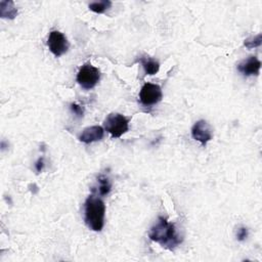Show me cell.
<instances>
[{
  "label": "cell",
  "instance_id": "7c38bea8",
  "mask_svg": "<svg viewBox=\"0 0 262 262\" xmlns=\"http://www.w3.org/2000/svg\"><path fill=\"white\" fill-rule=\"evenodd\" d=\"M97 193L99 195H106L112 189V183L105 175H99L97 177Z\"/></svg>",
  "mask_w": 262,
  "mask_h": 262
},
{
  "label": "cell",
  "instance_id": "52a82bcc",
  "mask_svg": "<svg viewBox=\"0 0 262 262\" xmlns=\"http://www.w3.org/2000/svg\"><path fill=\"white\" fill-rule=\"evenodd\" d=\"M191 136L205 146L212 139L213 130L207 121L199 120L191 128Z\"/></svg>",
  "mask_w": 262,
  "mask_h": 262
},
{
  "label": "cell",
  "instance_id": "2e32d148",
  "mask_svg": "<svg viewBox=\"0 0 262 262\" xmlns=\"http://www.w3.org/2000/svg\"><path fill=\"white\" fill-rule=\"evenodd\" d=\"M70 108L72 111V113H74L78 118H82L84 115V110L81 105L77 104V103H71L70 104Z\"/></svg>",
  "mask_w": 262,
  "mask_h": 262
},
{
  "label": "cell",
  "instance_id": "5b68a950",
  "mask_svg": "<svg viewBox=\"0 0 262 262\" xmlns=\"http://www.w3.org/2000/svg\"><path fill=\"white\" fill-rule=\"evenodd\" d=\"M47 46L50 50V52L55 55L56 57L61 56L64 54L70 47V43L66 36L56 30H53L49 33L48 40H47Z\"/></svg>",
  "mask_w": 262,
  "mask_h": 262
},
{
  "label": "cell",
  "instance_id": "6da1fadb",
  "mask_svg": "<svg viewBox=\"0 0 262 262\" xmlns=\"http://www.w3.org/2000/svg\"><path fill=\"white\" fill-rule=\"evenodd\" d=\"M148 237L170 251L174 250L182 242L174 223L169 222L162 216H159L158 221L150 227Z\"/></svg>",
  "mask_w": 262,
  "mask_h": 262
},
{
  "label": "cell",
  "instance_id": "7a4b0ae2",
  "mask_svg": "<svg viewBox=\"0 0 262 262\" xmlns=\"http://www.w3.org/2000/svg\"><path fill=\"white\" fill-rule=\"evenodd\" d=\"M105 205L97 195L90 194L85 201L84 220L89 229L100 231L104 226Z\"/></svg>",
  "mask_w": 262,
  "mask_h": 262
},
{
  "label": "cell",
  "instance_id": "8fae6325",
  "mask_svg": "<svg viewBox=\"0 0 262 262\" xmlns=\"http://www.w3.org/2000/svg\"><path fill=\"white\" fill-rule=\"evenodd\" d=\"M140 62L144 69V72L146 75H155L160 70V63L157 59L151 57H142L140 59Z\"/></svg>",
  "mask_w": 262,
  "mask_h": 262
},
{
  "label": "cell",
  "instance_id": "5bb4252c",
  "mask_svg": "<svg viewBox=\"0 0 262 262\" xmlns=\"http://www.w3.org/2000/svg\"><path fill=\"white\" fill-rule=\"evenodd\" d=\"M262 43V35L259 33L258 35L254 36V37H250L248 39L245 40L244 42V45L249 48V49H252V48H255V47H258L260 46Z\"/></svg>",
  "mask_w": 262,
  "mask_h": 262
},
{
  "label": "cell",
  "instance_id": "277c9868",
  "mask_svg": "<svg viewBox=\"0 0 262 262\" xmlns=\"http://www.w3.org/2000/svg\"><path fill=\"white\" fill-rule=\"evenodd\" d=\"M76 80L82 88L92 89L100 80V71L91 63H85L80 68Z\"/></svg>",
  "mask_w": 262,
  "mask_h": 262
},
{
  "label": "cell",
  "instance_id": "ba28073f",
  "mask_svg": "<svg viewBox=\"0 0 262 262\" xmlns=\"http://www.w3.org/2000/svg\"><path fill=\"white\" fill-rule=\"evenodd\" d=\"M261 69V61L254 55L241 61L237 64V71L244 76H257Z\"/></svg>",
  "mask_w": 262,
  "mask_h": 262
},
{
  "label": "cell",
  "instance_id": "e0dca14e",
  "mask_svg": "<svg viewBox=\"0 0 262 262\" xmlns=\"http://www.w3.org/2000/svg\"><path fill=\"white\" fill-rule=\"evenodd\" d=\"M35 168H36L37 173H39V172H41L43 170V168H44V158L43 157L39 158V160L36 162Z\"/></svg>",
  "mask_w": 262,
  "mask_h": 262
},
{
  "label": "cell",
  "instance_id": "9c48e42d",
  "mask_svg": "<svg viewBox=\"0 0 262 262\" xmlns=\"http://www.w3.org/2000/svg\"><path fill=\"white\" fill-rule=\"evenodd\" d=\"M104 136V129L101 126L94 125L83 129L79 135V140L83 143L89 144L95 141H99Z\"/></svg>",
  "mask_w": 262,
  "mask_h": 262
},
{
  "label": "cell",
  "instance_id": "9a60e30c",
  "mask_svg": "<svg viewBox=\"0 0 262 262\" xmlns=\"http://www.w3.org/2000/svg\"><path fill=\"white\" fill-rule=\"evenodd\" d=\"M235 235H236L237 241H239V242H243V241L247 239V237H248V235H249L248 228H247V227H245V226H241V227H238V228H237V230H236Z\"/></svg>",
  "mask_w": 262,
  "mask_h": 262
},
{
  "label": "cell",
  "instance_id": "3957f363",
  "mask_svg": "<svg viewBox=\"0 0 262 262\" xmlns=\"http://www.w3.org/2000/svg\"><path fill=\"white\" fill-rule=\"evenodd\" d=\"M104 130L113 138H119L129 130V119L119 113H112L103 121Z\"/></svg>",
  "mask_w": 262,
  "mask_h": 262
},
{
  "label": "cell",
  "instance_id": "4fadbf2b",
  "mask_svg": "<svg viewBox=\"0 0 262 262\" xmlns=\"http://www.w3.org/2000/svg\"><path fill=\"white\" fill-rule=\"evenodd\" d=\"M112 2L110 0H100V1H94L89 3L88 7L91 11L95 13H103L105 10L111 8Z\"/></svg>",
  "mask_w": 262,
  "mask_h": 262
},
{
  "label": "cell",
  "instance_id": "8992f818",
  "mask_svg": "<svg viewBox=\"0 0 262 262\" xmlns=\"http://www.w3.org/2000/svg\"><path fill=\"white\" fill-rule=\"evenodd\" d=\"M163 98L162 89L158 84L145 83L139 92L140 102L144 105H154Z\"/></svg>",
  "mask_w": 262,
  "mask_h": 262
},
{
  "label": "cell",
  "instance_id": "30bf717a",
  "mask_svg": "<svg viewBox=\"0 0 262 262\" xmlns=\"http://www.w3.org/2000/svg\"><path fill=\"white\" fill-rule=\"evenodd\" d=\"M17 14V9L12 1H1L0 2V16L2 18L13 19Z\"/></svg>",
  "mask_w": 262,
  "mask_h": 262
}]
</instances>
